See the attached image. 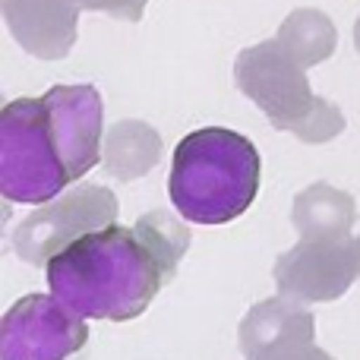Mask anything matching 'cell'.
I'll return each mask as SVG.
<instances>
[{
	"label": "cell",
	"mask_w": 360,
	"mask_h": 360,
	"mask_svg": "<svg viewBox=\"0 0 360 360\" xmlns=\"http://www.w3.org/2000/svg\"><path fill=\"white\" fill-rule=\"evenodd\" d=\"M6 29L25 54L38 60H63L79 35L76 0H0Z\"/></svg>",
	"instance_id": "cell-9"
},
{
	"label": "cell",
	"mask_w": 360,
	"mask_h": 360,
	"mask_svg": "<svg viewBox=\"0 0 360 360\" xmlns=\"http://www.w3.org/2000/svg\"><path fill=\"white\" fill-rule=\"evenodd\" d=\"M117 224V196L108 186H76L35 209L13 234V250L29 266H48L82 234Z\"/></svg>",
	"instance_id": "cell-5"
},
{
	"label": "cell",
	"mask_w": 360,
	"mask_h": 360,
	"mask_svg": "<svg viewBox=\"0 0 360 360\" xmlns=\"http://www.w3.org/2000/svg\"><path fill=\"white\" fill-rule=\"evenodd\" d=\"M275 38L304 70L329 60L338 44L335 22L323 10H310V6H300V10L288 13V19L278 25Z\"/></svg>",
	"instance_id": "cell-13"
},
{
	"label": "cell",
	"mask_w": 360,
	"mask_h": 360,
	"mask_svg": "<svg viewBox=\"0 0 360 360\" xmlns=\"http://www.w3.org/2000/svg\"><path fill=\"white\" fill-rule=\"evenodd\" d=\"M278 294L300 304L338 300L360 278V237H300L272 266Z\"/></svg>",
	"instance_id": "cell-6"
},
{
	"label": "cell",
	"mask_w": 360,
	"mask_h": 360,
	"mask_svg": "<svg viewBox=\"0 0 360 360\" xmlns=\"http://www.w3.org/2000/svg\"><path fill=\"white\" fill-rule=\"evenodd\" d=\"M73 184L44 98H16L0 114V193L6 202L44 205Z\"/></svg>",
	"instance_id": "cell-4"
},
{
	"label": "cell",
	"mask_w": 360,
	"mask_h": 360,
	"mask_svg": "<svg viewBox=\"0 0 360 360\" xmlns=\"http://www.w3.org/2000/svg\"><path fill=\"white\" fill-rule=\"evenodd\" d=\"M297 335H316V319L307 310V304L285 297V294H275V297H266L256 307H250V313L240 319V329H237V342H240L247 360Z\"/></svg>",
	"instance_id": "cell-10"
},
{
	"label": "cell",
	"mask_w": 360,
	"mask_h": 360,
	"mask_svg": "<svg viewBox=\"0 0 360 360\" xmlns=\"http://www.w3.org/2000/svg\"><path fill=\"white\" fill-rule=\"evenodd\" d=\"M291 221L300 237H345L357 224V202L351 193L319 180L294 196Z\"/></svg>",
	"instance_id": "cell-12"
},
{
	"label": "cell",
	"mask_w": 360,
	"mask_h": 360,
	"mask_svg": "<svg viewBox=\"0 0 360 360\" xmlns=\"http://www.w3.org/2000/svg\"><path fill=\"white\" fill-rule=\"evenodd\" d=\"M89 342V326L54 294H29L0 323V360H70Z\"/></svg>",
	"instance_id": "cell-7"
},
{
	"label": "cell",
	"mask_w": 360,
	"mask_h": 360,
	"mask_svg": "<svg viewBox=\"0 0 360 360\" xmlns=\"http://www.w3.org/2000/svg\"><path fill=\"white\" fill-rule=\"evenodd\" d=\"M79 10H92V13H108L114 19H124V22H139L149 6V0H76Z\"/></svg>",
	"instance_id": "cell-15"
},
{
	"label": "cell",
	"mask_w": 360,
	"mask_h": 360,
	"mask_svg": "<svg viewBox=\"0 0 360 360\" xmlns=\"http://www.w3.org/2000/svg\"><path fill=\"white\" fill-rule=\"evenodd\" d=\"M162 136L152 124L146 120H120L105 133V146H101V168L114 180H133L146 177L162 158Z\"/></svg>",
	"instance_id": "cell-11"
},
{
	"label": "cell",
	"mask_w": 360,
	"mask_h": 360,
	"mask_svg": "<svg viewBox=\"0 0 360 360\" xmlns=\"http://www.w3.org/2000/svg\"><path fill=\"white\" fill-rule=\"evenodd\" d=\"M259 193V152L247 136L224 127H202L177 143L168 196L193 224H228Z\"/></svg>",
	"instance_id": "cell-2"
},
{
	"label": "cell",
	"mask_w": 360,
	"mask_h": 360,
	"mask_svg": "<svg viewBox=\"0 0 360 360\" xmlns=\"http://www.w3.org/2000/svg\"><path fill=\"white\" fill-rule=\"evenodd\" d=\"M253 360H335V357L319 348L313 342V335H297V338H285V342L259 351Z\"/></svg>",
	"instance_id": "cell-14"
},
{
	"label": "cell",
	"mask_w": 360,
	"mask_h": 360,
	"mask_svg": "<svg viewBox=\"0 0 360 360\" xmlns=\"http://www.w3.org/2000/svg\"><path fill=\"white\" fill-rule=\"evenodd\" d=\"M354 48L360 51V16H357V22H354Z\"/></svg>",
	"instance_id": "cell-16"
},
{
	"label": "cell",
	"mask_w": 360,
	"mask_h": 360,
	"mask_svg": "<svg viewBox=\"0 0 360 360\" xmlns=\"http://www.w3.org/2000/svg\"><path fill=\"white\" fill-rule=\"evenodd\" d=\"M234 82L275 130L294 133L300 143L323 146L345 133L342 108L313 92L307 70L281 48L278 38L243 48L234 60Z\"/></svg>",
	"instance_id": "cell-3"
},
{
	"label": "cell",
	"mask_w": 360,
	"mask_h": 360,
	"mask_svg": "<svg viewBox=\"0 0 360 360\" xmlns=\"http://www.w3.org/2000/svg\"><path fill=\"white\" fill-rule=\"evenodd\" d=\"M44 275L51 294L76 316L127 323L143 316L177 272L136 228L108 224L60 250Z\"/></svg>",
	"instance_id": "cell-1"
},
{
	"label": "cell",
	"mask_w": 360,
	"mask_h": 360,
	"mask_svg": "<svg viewBox=\"0 0 360 360\" xmlns=\"http://www.w3.org/2000/svg\"><path fill=\"white\" fill-rule=\"evenodd\" d=\"M48 101L51 124L60 143L63 162L73 180L86 177L101 162L105 101L95 86H51L41 95Z\"/></svg>",
	"instance_id": "cell-8"
}]
</instances>
